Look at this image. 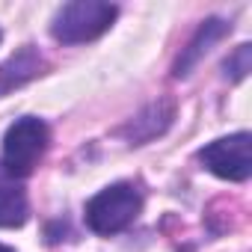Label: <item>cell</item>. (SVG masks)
<instances>
[{
  "instance_id": "7a4b0ae2",
  "label": "cell",
  "mask_w": 252,
  "mask_h": 252,
  "mask_svg": "<svg viewBox=\"0 0 252 252\" xmlns=\"http://www.w3.org/2000/svg\"><path fill=\"white\" fill-rule=\"evenodd\" d=\"M116 15H119V6L104 3V0H74V3H65L54 15L51 36L63 45L92 42L110 30Z\"/></svg>"
},
{
  "instance_id": "3957f363",
  "label": "cell",
  "mask_w": 252,
  "mask_h": 252,
  "mask_svg": "<svg viewBox=\"0 0 252 252\" xmlns=\"http://www.w3.org/2000/svg\"><path fill=\"white\" fill-rule=\"evenodd\" d=\"M48 140H51V131L42 119L36 116L18 119L15 125H9V131L3 137V163H0V169L12 178H27L36 169L39 158L45 155Z\"/></svg>"
},
{
  "instance_id": "52a82bcc",
  "label": "cell",
  "mask_w": 252,
  "mask_h": 252,
  "mask_svg": "<svg viewBox=\"0 0 252 252\" xmlns=\"http://www.w3.org/2000/svg\"><path fill=\"white\" fill-rule=\"evenodd\" d=\"M45 60L33 45H24L18 54H12L3 65H0V95H6L18 86H24L27 80H33L42 71Z\"/></svg>"
},
{
  "instance_id": "5b68a950",
  "label": "cell",
  "mask_w": 252,
  "mask_h": 252,
  "mask_svg": "<svg viewBox=\"0 0 252 252\" xmlns=\"http://www.w3.org/2000/svg\"><path fill=\"white\" fill-rule=\"evenodd\" d=\"M228 30H231V24H225L222 18H208V21H202V27L196 30V36L187 42V48H184L181 57L175 60L172 74H175V77H187V74L199 65V60H202Z\"/></svg>"
},
{
  "instance_id": "ba28073f",
  "label": "cell",
  "mask_w": 252,
  "mask_h": 252,
  "mask_svg": "<svg viewBox=\"0 0 252 252\" xmlns=\"http://www.w3.org/2000/svg\"><path fill=\"white\" fill-rule=\"evenodd\" d=\"M27 214H30V205H27L24 187L12 175H6L3 169H0V228L24 225Z\"/></svg>"
},
{
  "instance_id": "8992f818",
  "label": "cell",
  "mask_w": 252,
  "mask_h": 252,
  "mask_svg": "<svg viewBox=\"0 0 252 252\" xmlns=\"http://www.w3.org/2000/svg\"><path fill=\"white\" fill-rule=\"evenodd\" d=\"M172 119H175L172 104H169V101H158V104H149L143 113H137L119 134H122L125 140H131V143H146V140L163 134L169 125H172Z\"/></svg>"
},
{
  "instance_id": "30bf717a",
  "label": "cell",
  "mask_w": 252,
  "mask_h": 252,
  "mask_svg": "<svg viewBox=\"0 0 252 252\" xmlns=\"http://www.w3.org/2000/svg\"><path fill=\"white\" fill-rule=\"evenodd\" d=\"M0 252H12V249H9V246H3V243H0Z\"/></svg>"
},
{
  "instance_id": "277c9868",
  "label": "cell",
  "mask_w": 252,
  "mask_h": 252,
  "mask_svg": "<svg viewBox=\"0 0 252 252\" xmlns=\"http://www.w3.org/2000/svg\"><path fill=\"white\" fill-rule=\"evenodd\" d=\"M249 149H252V137L246 131H240V134H231V137L208 143L199 152V163L208 172H214L217 178L246 181L252 175V155H249Z\"/></svg>"
},
{
  "instance_id": "6da1fadb",
  "label": "cell",
  "mask_w": 252,
  "mask_h": 252,
  "mask_svg": "<svg viewBox=\"0 0 252 252\" xmlns=\"http://www.w3.org/2000/svg\"><path fill=\"white\" fill-rule=\"evenodd\" d=\"M143 211V196L134 184L119 181L104 187L86 202V225L95 234H119Z\"/></svg>"
},
{
  "instance_id": "9c48e42d",
  "label": "cell",
  "mask_w": 252,
  "mask_h": 252,
  "mask_svg": "<svg viewBox=\"0 0 252 252\" xmlns=\"http://www.w3.org/2000/svg\"><path fill=\"white\" fill-rule=\"evenodd\" d=\"M222 68H225V77H231V80H243V77L252 71V45H240V48L222 63Z\"/></svg>"
}]
</instances>
